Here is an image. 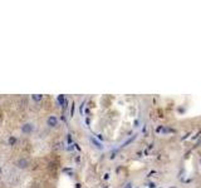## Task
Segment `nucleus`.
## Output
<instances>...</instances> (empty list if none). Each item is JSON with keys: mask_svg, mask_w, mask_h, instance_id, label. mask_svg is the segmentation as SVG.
<instances>
[{"mask_svg": "<svg viewBox=\"0 0 201 188\" xmlns=\"http://www.w3.org/2000/svg\"><path fill=\"white\" fill-rule=\"evenodd\" d=\"M34 130V124L30 122H26L21 125V133L23 134H32Z\"/></svg>", "mask_w": 201, "mask_h": 188, "instance_id": "obj_1", "label": "nucleus"}, {"mask_svg": "<svg viewBox=\"0 0 201 188\" xmlns=\"http://www.w3.org/2000/svg\"><path fill=\"white\" fill-rule=\"evenodd\" d=\"M47 124H48V127H50V128H55V127H58L59 121H58V118H57L55 115H49L47 118Z\"/></svg>", "mask_w": 201, "mask_h": 188, "instance_id": "obj_2", "label": "nucleus"}, {"mask_svg": "<svg viewBox=\"0 0 201 188\" xmlns=\"http://www.w3.org/2000/svg\"><path fill=\"white\" fill-rule=\"evenodd\" d=\"M28 166H29V161H28L26 158H19L18 159L17 167L19 169H25V168H28Z\"/></svg>", "mask_w": 201, "mask_h": 188, "instance_id": "obj_3", "label": "nucleus"}, {"mask_svg": "<svg viewBox=\"0 0 201 188\" xmlns=\"http://www.w3.org/2000/svg\"><path fill=\"white\" fill-rule=\"evenodd\" d=\"M89 141H91V143H92L93 145H94V147H96L97 149H103V144L100 143L99 141H97V139H96L94 137H91V138H89Z\"/></svg>", "mask_w": 201, "mask_h": 188, "instance_id": "obj_4", "label": "nucleus"}, {"mask_svg": "<svg viewBox=\"0 0 201 188\" xmlns=\"http://www.w3.org/2000/svg\"><path fill=\"white\" fill-rule=\"evenodd\" d=\"M32 99H33L35 103H38V102H40V100L43 99V95H42V94H33V95H32Z\"/></svg>", "mask_w": 201, "mask_h": 188, "instance_id": "obj_5", "label": "nucleus"}, {"mask_svg": "<svg viewBox=\"0 0 201 188\" xmlns=\"http://www.w3.org/2000/svg\"><path fill=\"white\" fill-rule=\"evenodd\" d=\"M64 100H66V99H64V95H63V94H60V95L57 97V102L59 103V106H63V104H64Z\"/></svg>", "mask_w": 201, "mask_h": 188, "instance_id": "obj_6", "label": "nucleus"}, {"mask_svg": "<svg viewBox=\"0 0 201 188\" xmlns=\"http://www.w3.org/2000/svg\"><path fill=\"white\" fill-rule=\"evenodd\" d=\"M15 142H17V138H15V137H10V138H9V144H10V145H13Z\"/></svg>", "mask_w": 201, "mask_h": 188, "instance_id": "obj_7", "label": "nucleus"}, {"mask_svg": "<svg viewBox=\"0 0 201 188\" xmlns=\"http://www.w3.org/2000/svg\"><path fill=\"white\" fill-rule=\"evenodd\" d=\"M74 106H76V104H74V103H72V108H70V115H73V114H74Z\"/></svg>", "mask_w": 201, "mask_h": 188, "instance_id": "obj_8", "label": "nucleus"}, {"mask_svg": "<svg viewBox=\"0 0 201 188\" xmlns=\"http://www.w3.org/2000/svg\"><path fill=\"white\" fill-rule=\"evenodd\" d=\"M125 188H132V183H127Z\"/></svg>", "mask_w": 201, "mask_h": 188, "instance_id": "obj_9", "label": "nucleus"}, {"mask_svg": "<svg viewBox=\"0 0 201 188\" xmlns=\"http://www.w3.org/2000/svg\"><path fill=\"white\" fill-rule=\"evenodd\" d=\"M2 173H3V168H2V166H0V176H2Z\"/></svg>", "mask_w": 201, "mask_h": 188, "instance_id": "obj_10", "label": "nucleus"}]
</instances>
